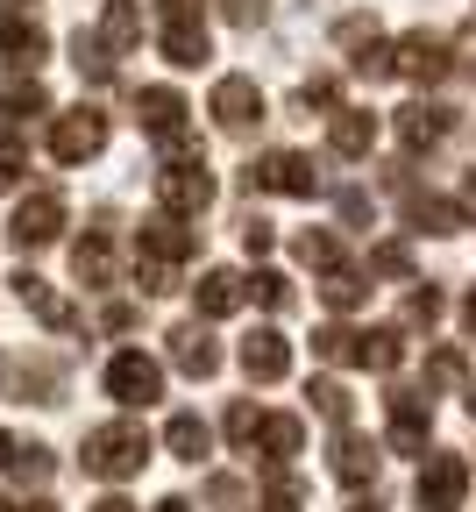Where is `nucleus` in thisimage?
<instances>
[{"label":"nucleus","instance_id":"nucleus-1","mask_svg":"<svg viewBox=\"0 0 476 512\" xmlns=\"http://www.w3.org/2000/svg\"><path fill=\"white\" fill-rule=\"evenodd\" d=\"M192 249H199V235L178 221V214H150L143 228H135V285H143L150 299L157 292H178V271L192 264Z\"/></svg>","mask_w":476,"mask_h":512},{"label":"nucleus","instance_id":"nucleus-2","mask_svg":"<svg viewBox=\"0 0 476 512\" xmlns=\"http://www.w3.org/2000/svg\"><path fill=\"white\" fill-rule=\"evenodd\" d=\"M86 477H100V484H121V477H135L150 463V434L135 427V420H107V427H93L86 434Z\"/></svg>","mask_w":476,"mask_h":512},{"label":"nucleus","instance_id":"nucleus-3","mask_svg":"<svg viewBox=\"0 0 476 512\" xmlns=\"http://www.w3.org/2000/svg\"><path fill=\"white\" fill-rule=\"evenodd\" d=\"M242 192H285V200H313L320 192V164L306 150H263L242 164Z\"/></svg>","mask_w":476,"mask_h":512},{"label":"nucleus","instance_id":"nucleus-4","mask_svg":"<svg viewBox=\"0 0 476 512\" xmlns=\"http://www.w3.org/2000/svg\"><path fill=\"white\" fill-rule=\"evenodd\" d=\"M157 207L164 214H178V221H199L214 207V171H207V157H164V171H157Z\"/></svg>","mask_w":476,"mask_h":512},{"label":"nucleus","instance_id":"nucleus-5","mask_svg":"<svg viewBox=\"0 0 476 512\" xmlns=\"http://www.w3.org/2000/svg\"><path fill=\"white\" fill-rule=\"evenodd\" d=\"M157 50L178 64V72H199V64L214 57V43H207V0H164V36H157Z\"/></svg>","mask_w":476,"mask_h":512},{"label":"nucleus","instance_id":"nucleus-6","mask_svg":"<svg viewBox=\"0 0 476 512\" xmlns=\"http://www.w3.org/2000/svg\"><path fill=\"white\" fill-rule=\"evenodd\" d=\"M0 392H8V399H36V406H57L64 399V363L57 356L0 349Z\"/></svg>","mask_w":476,"mask_h":512},{"label":"nucleus","instance_id":"nucleus-7","mask_svg":"<svg viewBox=\"0 0 476 512\" xmlns=\"http://www.w3.org/2000/svg\"><path fill=\"white\" fill-rule=\"evenodd\" d=\"M107 399H114V406H128V413L157 406V399H164V363H157V356H143V349H121V356L107 363Z\"/></svg>","mask_w":476,"mask_h":512},{"label":"nucleus","instance_id":"nucleus-8","mask_svg":"<svg viewBox=\"0 0 476 512\" xmlns=\"http://www.w3.org/2000/svg\"><path fill=\"white\" fill-rule=\"evenodd\" d=\"M100 150H107V114L100 107H72V114L50 121V157L57 164H86Z\"/></svg>","mask_w":476,"mask_h":512},{"label":"nucleus","instance_id":"nucleus-9","mask_svg":"<svg viewBox=\"0 0 476 512\" xmlns=\"http://www.w3.org/2000/svg\"><path fill=\"white\" fill-rule=\"evenodd\" d=\"M391 64H398V79L434 86V79H448V72H455V50H448V36L413 29V36H398V43H391Z\"/></svg>","mask_w":476,"mask_h":512},{"label":"nucleus","instance_id":"nucleus-10","mask_svg":"<svg viewBox=\"0 0 476 512\" xmlns=\"http://www.w3.org/2000/svg\"><path fill=\"white\" fill-rule=\"evenodd\" d=\"M57 235H64V192H50V185L29 192V200L8 214V242L15 249H50Z\"/></svg>","mask_w":476,"mask_h":512},{"label":"nucleus","instance_id":"nucleus-11","mask_svg":"<svg viewBox=\"0 0 476 512\" xmlns=\"http://www.w3.org/2000/svg\"><path fill=\"white\" fill-rule=\"evenodd\" d=\"M413 498H420V512H462V505H469V463L448 456V448H441V456H427Z\"/></svg>","mask_w":476,"mask_h":512},{"label":"nucleus","instance_id":"nucleus-12","mask_svg":"<svg viewBox=\"0 0 476 512\" xmlns=\"http://www.w3.org/2000/svg\"><path fill=\"white\" fill-rule=\"evenodd\" d=\"M207 114H214L221 136H249V128L263 121V86H256V79H242V72H228V79L214 86Z\"/></svg>","mask_w":476,"mask_h":512},{"label":"nucleus","instance_id":"nucleus-13","mask_svg":"<svg viewBox=\"0 0 476 512\" xmlns=\"http://www.w3.org/2000/svg\"><path fill=\"white\" fill-rule=\"evenodd\" d=\"M384 413H391V448H398V456H420L427 434H434V406H427V392H405V384H398V392L384 399Z\"/></svg>","mask_w":476,"mask_h":512},{"label":"nucleus","instance_id":"nucleus-14","mask_svg":"<svg viewBox=\"0 0 476 512\" xmlns=\"http://www.w3.org/2000/svg\"><path fill=\"white\" fill-rule=\"evenodd\" d=\"M15 299L43 320L50 335H72V328H79V306H72V299H57V285H50V278H36V271H15Z\"/></svg>","mask_w":476,"mask_h":512},{"label":"nucleus","instance_id":"nucleus-15","mask_svg":"<svg viewBox=\"0 0 476 512\" xmlns=\"http://www.w3.org/2000/svg\"><path fill=\"white\" fill-rule=\"evenodd\" d=\"M185 93H171V86H143L135 93V121H143V136H157V143H171V136H185Z\"/></svg>","mask_w":476,"mask_h":512},{"label":"nucleus","instance_id":"nucleus-16","mask_svg":"<svg viewBox=\"0 0 476 512\" xmlns=\"http://www.w3.org/2000/svg\"><path fill=\"white\" fill-rule=\"evenodd\" d=\"M43 50H50V36H43V22H36V15H22V8L0 15V57H8L15 72H36Z\"/></svg>","mask_w":476,"mask_h":512},{"label":"nucleus","instance_id":"nucleus-17","mask_svg":"<svg viewBox=\"0 0 476 512\" xmlns=\"http://www.w3.org/2000/svg\"><path fill=\"white\" fill-rule=\"evenodd\" d=\"M448 128H455V107H441V100L398 107V143H405V150H434V143H448Z\"/></svg>","mask_w":476,"mask_h":512},{"label":"nucleus","instance_id":"nucleus-18","mask_svg":"<svg viewBox=\"0 0 476 512\" xmlns=\"http://www.w3.org/2000/svg\"><path fill=\"white\" fill-rule=\"evenodd\" d=\"M72 278L93 285V292L114 285V235H107V214H100V228H86V235L72 242Z\"/></svg>","mask_w":476,"mask_h":512},{"label":"nucleus","instance_id":"nucleus-19","mask_svg":"<svg viewBox=\"0 0 476 512\" xmlns=\"http://www.w3.org/2000/svg\"><path fill=\"white\" fill-rule=\"evenodd\" d=\"M398 200H405V228H420V235H462L469 228L462 207L434 200V192H420V185H398Z\"/></svg>","mask_w":476,"mask_h":512},{"label":"nucleus","instance_id":"nucleus-20","mask_svg":"<svg viewBox=\"0 0 476 512\" xmlns=\"http://www.w3.org/2000/svg\"><path fill=\"white\" fill-rule=\"evenodd\" d=\"M242 370H249L256 384H278V377H292V342H285L278 328H256V335H242Z\"/></svg>","mask_w":476,"mask_h":512},{"label":"nucleus","instance_id":"nucleus-21","mask_svg":"<svg viewBox=\"0 0 476 512\" xmlns=\"http://www.w3.org/2000/svg\"><path fill=\"white\" fill-rule=\"evenodd\" d=\"M377 470H384V448L370 434H356V427L334 434V477L342 484H377Z\"/></svg>","mask_w":476,"mask_h":512},{"label":"nucleus","instance_id":"nucleus-22","mask_svg":"<svg viewBox=\"0 0 476 512\" xmlns=\"http://www.w3.org/2000/svg\"><path fill=\"white\" fill-rule=\"evenodd\" d=\"M171 363H178L185 377L207 384V377L221 370V342H214L207 328H199V320H185V328H171Z\"/></svg>","mask_w":476,"mask_h":512},{"label":"nucleus","instance_id":"nucleus-23","mask_svg":"<svg viewBox=\"0 0 476 512\" xmlns=\"http://www.w3.org/2000/svg\"><path fill=\"white\" fill-rule=\"evenodd\" d=\"M249 299V278L242 271H228V264H214L207 278L192 285V306H199V320H221V313H235Z\"/></svg>","mask_w":476,"mask_h":512},{"label":"nucleus","instance_id":"nucleus-24","mask_svg":"<svg viewBox=\"0 0 476 512\" xmlns=\"http://www.w3.org/2000/svg\"><path fill=\"white\" fill-rule=\"evenodd\" d=\"M256 448H263V463H270V470H285L299 448H306V420H299V413H263Z\"/></svg>","mask_w":476,"mask_h":512},{"label":"nucleus","instance_id":"nucleus-25","mask_svg":"<svg viewBox=\"0 0 476 512\" xmlns=\"http://www.w3.org/2000/svg\"><path fill=\"white\" fill-rule=\"evenodd\" d=\"M370 143H377V114H363V107H334V121H327V150H334V157H370Z\"/></svg>","mask_w":476,"mask_h":512},{"label":"nucleus","instance_id":"nucleus-26","mask_svg":"<svg viewBox=\"0 0 476 512\" xmlns=\"http://www.w3.org/2000/svg\"><path fill=\"white\" fill-rule=\"evenodd\" d=\"M36 114H50L43 79L36 72H8V79H0V121H36Z\"/></svg>","mask_w":476,"mask_h":512},{"label":"nucleus","instance_id":"nucleus-27","mask_svg":"<svg viewBox=\"0 0 476 512\" xmlns=\"http://www.w3.org/2000/svg\"><path fill=\"white\" fill-rule=\"evenodd\" d=\"M164 448H171L178 463H207L214 456V427L199 420V413H171L164 420Z\"/></svg>","mask_w":476,"mask_h":512},{"label":"nucleus","instance_id":"nucleus-28","mask_svg":"<svg viewBox=\"0 0 476 512\" xmlns=\"http://www.w3.org/2000/svg\"><path fill=\"white\" fill-rule=\"evenodd\" d=\"M356 363L391 377V370L405 363V328H356Z\"/></svg>","mask_w":476,"mask_h":512},{"label":"nucleus","instance_id":"nucleus-29","mask_svg":"<svg viewBox=\"0 0 476 512\" xmlns=\"http://www.w3.org/2000/svg\"><path fill=\"white\" fill-rule=\"evenodd\" d=\"M100 43L121 57L143 43V0H107V15H100Z\"/></svg>","mask_w":476,"mask_h":512},{"label":"nucleus","instance_id":"nucleus-30","mask_svg":"<svg viewBox=\"0 0 476 512\" xmlns=\"http://www.w3.org/2000/svg\"><path fill=\"white\" fill-rule=\"evenodd\" d=\"M0 463H8V477H15V484H36V491H43V484H50V470H57L43 441H8V448H0Z\"/></svg>","mask_w":476,"mask_h":512},{"label":"nucleus","instance_id":"nucleus-31","mask_svg":"<svg viewBox=\"0 0 476 512\" xmlns=\"http://www.w3.org/2000/svg\"><path fill=\"white\" fill-rule=\"evenodd\" d=\"M320 299H327L334 313H356V306L370 299V278L349 271V264H342V271H320Z\"/></svg>","mask_w":476,"mask_h":512},{"label":"nucleus","instance_id":"nucleus-32","mask_svg":"<svg viewBox=\"0 0 476 512\" xmlns=\"http://www.w3.org/2000/svg\"><path fill=\"white\" fill-rule=\"evenodd\" d=\"M306 399H313V413L334 420V427H349V413H356V399H349V384H342V377H313V384H306Z\"/></svg>","mask_w":476,"mask_h":512},{"label":"nucleus","instance_id":"nucleus-33","mask_svg":"<svg viewBox=\"0 0 476 512\" xmlns=\"http://www.w3.org/2000/svg\"><path fill=\"white\" fill-rule=\"evenodd\" d=\"M72 64H79V79H86V86H107V79H114V50H107L100 36H86V29L72 36Z\"/></svg>","mask_w":476,"mask_h":512},{"label":"nucleus","instance_id":"nucleus-34","mask_svg":"<svg viewBox=\"0 0 476 512\" xmlns=\"http://www.w3.org/2000/svg\"><path fill=\"white\" fill-rule=\"evenodd\" d=\"M349 50H356V57H349L356 79H391V72H398V64H391V43H377V29H370L363 43H349Z\"/></svg>","mask_w":476,"mask_h":512},{"label":"nucleus","instance_id":"nucleus-35","mask_svg":"<svg viewBox=\"0 0 476 512\" xmlns=\"http://www.w3.org/2000/svg\"><path fill=\"white\" fill-rule=\"evenodd\" d=\"M299 264H313V271H342V235L306 228V235H299Z\"/></svg>","mask_w":476,"mask_h":512},{"label":"nucleus","instance_id":"nucleus-36","mask_svg":"<svg viewBox=\"0 0 476 512\" xmlns=\"http://www.w3.org/2000/svg\"><path fill=\"white\" fill-rule=\"evenodd\" d=\"M313 356H320V363H356V328H342V320L313 328Z\"/></svg>","mask_w":476,"mask_h":512},{"label":"nucleus","instance_id":"nucleus-37","mask_svg":"<svg viewBox=\"0 0 476 512\" xmlns=\"http://www.w3.org/2000/svg\"><path fill=\"white\" fill-rule=\"evenodd\" d=\"M249 299H256L263 313H292V278H285V271H256V278H249Z\"/></svg>","mask_w":476,"mask_h":512},{"label":"nucleus","instance_id":"nucleus-38","mask_svg":"<svg viewBox=\"0 0 476 512\" xmlns=\"http://www.w3.org/2000/svg\"><path fill=\"white\" fill-rule=\"evenodd\" d=\"M441 313H448V299H441L434 285H420V292H405V328H434Z\"/></svg>","mask_w":476,"mask_h":512},{"label":"nucleus","instance_id":"nucleus-39","mask_svg":"<svg viewBox=\"0 0 476 512\" xmlns=\"http://www.w3.org/2000/svg\"><path fill=\"white\" fill-rule=\"evenodd\" d=\"M405 271H413V249H405V242L370 249V278H405Z\"/></svg>","mask_w":476,"mask_h":512},{"label":"nucleus","instance_id":"nucleus-40","mask_svg":"<svg viewBox=\"0 0 476 512\" xmlns=\"http://www.w3.org/2000/svg\"><path fill=\"white\" fill-rule=\"evenodd\" d=\"M256 427H263V413H256L249 399H235V406H228V441H235V448H256Z\"/></svg>","mask_w":476,"mask_h":512},{"label":"nucleus","instance_id":"nucleus-41","mask_svg":"<svg viewBox=\"0 0 476 512\" xmlns=\"http://www.w3.org/2000/svg\"><path fill=\"white\" fill-rule=\"evenodd\" d=\"M299 107H327V114H334V107H342V79H327V72H313V79L299 86Z\"/></svg>","mask_w":476,"mask_h":512},{"label":"nucleus","instance_id":"nucleus-42","mask_svg":"<svg viewBox=\"0 0 476 512\" xmlns=\"http://www.w3.org/2000/svg\"><path fill=\"white\" fill-rule=\"evenodd\" d=\"M235 228H242V249H249V256H270V242H278V228H270L263 214H242Z\"/></svg>","mask_w":476,"mask_h":512},{"label":"nucleus","instance_id":"nucleus-43","mask_svg":"<svg viewBox=\"0 0 476 512\" xmlns=\"http://www.w3.org/2000/svg\"><path fill=\"white\" fill-rule=\"evenodd\" d=\"M22 171H29V150H22V136H0V192H8Z\"/></svg>","mask_w":476,"mask_h":512},{"label":"nucleus","instance_id":"nucleus-44","mask_svg":"<svg viewBox=\"0 0 476 512\" xmlns=\"http://www.w3.org/2000/svg\"><path fill=\"white\" fill-rule=\"evenodd\" d=\"M427 384H462V349H434L427 356Z\"/></svg>","mask_w":476,"mask_h":512},{"label":"nucleus","instance_id":"nucleus-45","mask_svg":"<svg viewBox=\"0 0 476 512\" xmlns=\"http://www.w3.org/2000/svg\"><path fill=\"white\" fill-rule=\"evenodd\" d=\"M342 221H349V228H370V221H377V207H370V192H363V185L342 192Z\"/></svg>","mask_w":476,"mask_h":512},{"label":"nucleus","instance_id":"nucleus-46","mask_svg":"<svg viewBox=\"0 0 476 512\" xmlns=\"http://www.w3.org/2000/svg\"><path fill=\"white\" fill-rule=\"evenodd\" d=\"M207 505H242V477H207Z\"/></svg>","mask_w":476,"mask_h":512},{"label":"nucleus","instance_id":"nucleus-47","mask_svg":"<svg viewBox=\"0 0 476 512\" xmlns=\"http://www.w3.org/2000/svg\"><path fill=\"white\" fill-rule=\"evenodd\" d=\"M100 328H107V335H121V328H135V306H121V299H114V306L100 313Z\"/></svg>","mask_w":476,"mask_h":512},{"label":"nucleus","instance_id":"nucleus-48","mask_svg":"<svg viewBox=\"0 0 476 512\" xmlns=\"http://www.w3.org/2000/svg\"><path fill=\"white\" fill-rule=\"evenodd\" d=\"M455 72H462V79H476V36H462V43H455Z\"/></svg>","mask_w":476,"mask_h":512},{"label":"nucleus","instance_id":"nucleus-49","mask_svg":"<svg viewBox=\"0 0 476 512\" xmlns=\"http://www.w3.org/2000/svg\"><path fill=\"white\" fill-rule=\"evenodd\" d=\"M462 214H469V228H476V171L462 178Z\"/></svg>","mask_w":476,"mask_h":512},{"label":"nucleus","instance_id":"nucleus-50","mask_svg":"<svg viewBox=\"0 0 476 512\" xmlns=\"http://www.w3.org/2000/svg\"><path fill=\"white\" fill-rule=\"evenodd\" d=\"M462 328H469V335H476V292H469V299H462Z\"/></svg>","mask_w":476,"mask_h":512},{"label":"nucleus","instance_id":"nucleus-51","mask_svg":"<svg viewBox=\"0 0 476 512\" xmlns=\"http://www.w3.org/2000/svg\"><path fill=\"white\" fill-rule=\"evenodd\" d=\"M256 512H299V498H270V505H256Z\"/></svg>","mask_w":476,"mask_h":512},{"label":"nucleus","instance_id":"nucleus-52","mask_svg":"<svg viewBox=\"0 0 476 512\" xmlns=\"http://www.w3.org/2000/svg\"><path fill=\"white\" fill-rule=\"evenodd\" d=\"M93 512H135V505H128V498H100Z\"/></svg>","mask_w":476,"mask_h":512},{"label":"nucleus","instance_id":"nucleus-53","mask_svg":"<svg viewBox=\"0 0 476 512\" xmlns=\"http://www.w3.org/2000/svg\"><path fill=\"white\" fill-rule=\"evenodd\" d=\"M157 512H192V505H185V498H164V505H157Z\"/></svg>","mask_w":476,"mask_h":512},{"label":"nucleus","instance_id":"nucleus-54","mask_svg":"<svg viewBox=\"0 0 476 512\" xmlns=\"http://www.w3.org/2000/svg\"><path fill=\"white\" fill-rule=\"evenodd\" d=\"M15 512H57V505H50V498H36V505H15Z\"/></svg>","mask_w":476,"mask_h":512},{"label":"nucleus","instance_id":"nucleus-55","mask_svg":"<svg viewBox=\"0 0 476 512\" xmlns=\"http://www.w3.org/2000/svg\"><path fill=\"white\" fill-rule=\"evenodd\" d=\"M349 512H384V505H377V498H356V505H349Z\"/></svg>","mask_w":476,"mask_h":512},{"label":"nucleus","instance_id":"nucleus-56","mask_svg":"<svg viewBox=\"0 0 476 512\" xmlns=\"http://www.w3.org/2000/svg\"><path fill=\"white\" fill-rule=\"evenodd\" d=\"M469 413H476V384H469Z\"/></svg>","mask_w":476,"mask_h":512},{"label":"nucleus","instance_id":"nucleus-57","mask_svg":"<svg viewBox=\"0 0 476 512\" xmlns=\"http://www.w3.org/2000/svg\"><path fill=\"white\" fill-rule=\"evenodd\" d=\"M0 512H15V505H8V498H0Z\"/></svg>","mask_w":476,"mask_h":512},{"label":"nucleus","instance_id":"nucleus-58","mask_svg":"<svg viewBox=\"0 0 476 512\" xmlns=\"http://www.w3.org/2000/svg\"><path fill=\"white\" fill-rule=\"evenodd\" d=\"M15 8H29V0H15Z\"/></svg>","mask_w":476,"mask_h":512},{"label":"nucleus","instance_id":"nucleus-59","mask_svg":"<svg viewBox=\"0 0 476 512\" xmlns=\"http://www.w3.org/2000/svg\"><path fill=\"white\" fill-rule=\"evenodd\" d=\"M0 448H8V434H0Z\"/></svg>","mask_w":476,"mask_h":512}]
</instances>
